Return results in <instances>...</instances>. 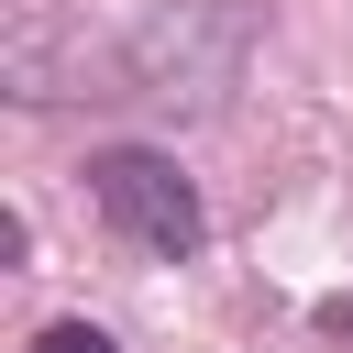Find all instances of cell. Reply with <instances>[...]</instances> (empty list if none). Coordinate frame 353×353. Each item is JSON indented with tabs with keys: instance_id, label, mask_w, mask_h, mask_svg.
Instances as JSON below:
<instances>
[{
	"instance_id": "1",
	"label": "cell",
	"mask_w": 353,
	"mask_h": 353,
	"mask_svg": "<svg viewBox=\"0 0 353 353\" xmlns=\"http://www.w3.org/2000/svg\"><path fill=\"white\" fill-rule=\"evenodd\" d=\"M254 55V11L243 0H176L154 11L132 44H121V99H154V110H210Z\"/></svg>"
},
{
	"instance_id": "2",
	"label": "cell",
	"mask_w": 353,
	"mask_h": 353,
	"mask_svg": "<svg viewBox=\"0 0 353 353\" xmlns=\"http://www.w3.org/2000/svg\"><path fill=\"white\" fill-rule=\"evenodd\" d=\"M88 199H99V221L121 232V243H143V254H199V188L176 176V154H154V143H110L99 165H88Z\"/></svg>"
},
{
	"instance_id": "3",
	"label": "cell",
	"mask_w": 353,
	"mask_h": 353,
	"mask_svg": "<svg viewBox=\"0 0 353 353\" xmlns=\"http://www.w3.org/2000/svg\"><path fill=\"white\" fill-rule=\"evenodd\" d=\"M33 353H121V342H110V331H88V320H55Z\"/></svg>"
}]
</instances>
